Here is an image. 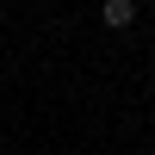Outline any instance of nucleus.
Segmentation results:
<instances>
[{"mask_svg":"<svg viewBox=\"0 0 155 155\" xmlns=\"http://www.w3.org/2000/svg\"><path fill=\"white\" fill-rule=\"evenodd\" d=\"M99 19H106L112 31H124V25L137 19V0H106V6H99Z\"/></svg>","mask_w":155,"mask_h":155,"instance_id":"1","label":"nucleus"},{"mask_svg":"<svg viewBox=\"0 0 155 155\" xmlns=\"http://www.w3.org/2000/svg\"><path fill=\"white\" fill-rule=\"evenodd\" d=\"M149 6H155V0H149Z\"/></svg>","mask_w":155,"mask_h":155,"instance_id":"2","label":"nucleus"}]
</instances>
